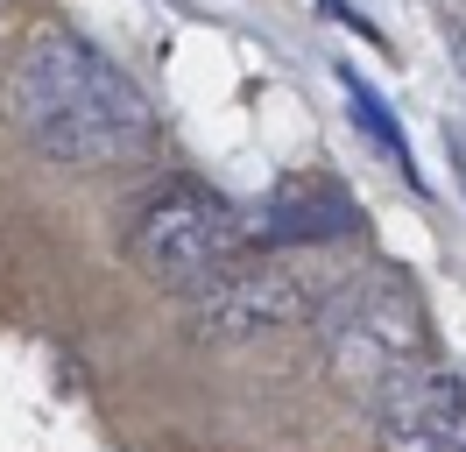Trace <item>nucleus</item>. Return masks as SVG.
I'll return each mask as SVG.
<instances>
[{
    "instance_id": "nucleus-7",
    "label": "nucleus",
    "mask_w": 466,
    "mask_h": 452,
    "mask_svg": "<svg viewBox=\"0 0 466 452\" xmlns=\"http://www.w3.org/2000/svg\"><path fill=\"white\" fill-rule=\"evenodd\" d=\"M339 85H347V99H353V113H360V128L375 135V149H389V156L403 163V177L417 184V163H410V141H403V128H396V113H389V107L375 99V85L360 78L353 64H339Z\"/></svg>"
},
{
    "instance_id": "nucleus-1",
    "label": "nucleus",
    "mask_w": 466,
    "mask_h": 452,
    "mask_svg": "<svg viewBox=\"0 0 466 452\" xmlns=\"http://www.w3.org/2000/svg\"><path fill=\"white\" fill-rule=\"evenodd\" d=\"M7 120L57 170H114L156 141V113H148L142 85L71 28H43L15 56Z\"/></svg>"
},
{
    "instance_id": "nucleus-6",
    "label": "nucleus",
    "mask_w": 466,
    "mask_h": 452,
    "mask_svg": "<svg viewBox=\"0 0 466 452\" xmlns=\"http://www.w3.org/2000/svg\"><path fill=\"white\" fill-rule=\"evenodd\" d=\"M233 226H240V248L290 254V248H319V241H347L353 226H360V205L332 177H290L262 205L233 212Z\"/></svg>"
},
{
    "instance_id": "nucleus-3",
    "label": "nucleus",
    "mask_w": 466,
    "mask_h": 452,
    "mask_svg": "<svg viewBox=\"0 0 466 452\" xmlns=\"http://www.w3.org/2000/svg\"><path fill=\"white\" fill-rule=\"evenodd\" d=\"M135 262L163 290H184V297H205L212 282L233 276L240 262V226H233V205H219L212 191H163L135 226Z\"/></svg>"
},
{
    "instance_id": "nucleus-4",
    "label": "nucleus",
    "mask_w": 466,
    "mask_h": 452,
    "mask_svg": "<svg viewBox=\"0 0 466 452\" xmlns=\"http://www.w3.org/2000/svg\"><path fill=\"white\" fill-rule=\"evenodd\" d=\"M325 290H332V276H311L297 262H262V269H233L227 282H212L205 297H191V318L212 339H262V333L319 318Z\"/></svg>"
},
{
    "instance_id": "nucleus-2",
    "label": "nucleus",
    "mask_w": 466,
    "mask_h": 452,
    "mask_svg": "<svg viewBox=\"0 0 466 452\" xmlns=\"http://www.w3.org/2000/svg\"><path fill=\"white\" fill-rule=\"evenodd\" d=\"M311 325L325 339L332 382H347V389L375 396L396 367L424 361V311L396 276H332Z\"/></svg>"
},
{
    "instance_id": "nucleus-5",
    "label": "nucleus",
    "mask_w": 466,
    "mask_h": 452,
    "mask_svg": "<svg viewBox=\"0 0 466 452\" xmlns=\"http://www.w3.org/2000/svg\"><path fill=\"white\" fill-rule=\"evenodd\" d=\"M389 452H466V382L438 361H410L375 389Z\"/></svg>"
}]
</instances>
